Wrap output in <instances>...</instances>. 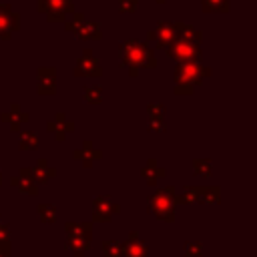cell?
Instances as JSON below:
<instances>
[{
	"instance_id": "obj_1",
	"label": "cell",
	"mask_w": 257,
	"mask_h": 257,
	"mask_svg": "<svg viewBox=\"0 0 257 257\" xmlns=\"http://www.w3.org/2000/svg\"><path fill=\"white\" fill-rule=\"evenodd\" d=\"M120 62L135 76L139 68H151L157 64L153 50L141 40H126L120 44Z\"/></svg>"
},
{
	"instance_id": "obj_2",
	"label": "cell",
	"mask_w": 257,
	"mask_h": 257,
	"mask_svg": "<svg viewBox=\"0 0 257 257\" xmlns=\"http://www.w3.org/2000/svg\"><path fill=\"white\" fill-rule=\"evenodd\" d=\"M209 74V68L197 62H183L175 68V94H191L193 88Z\"/></svg>"
},
{
	"instance_id": "obj_3",
	"label": "cell",
	"mask_w": 257,
	"mask_h": 257,
	"mask_svg": "<svg viewBox=\"0 0 257 257\" xmlns=\"http://www.w3.org/2000/svg\"><path fill=\"white\" fill-rule=\"evenodd\" d=\"M175 203H177L175 191H173V187H167V189H161L159 193H155L149 199V211L157 219H163V221L171 223L173 215H175Z\"/></svg>"
},
{
	"instance_id": "obj_4",
	"label": "cell",
	"mask_w": 257,
	"mask_h": 257,
	"mask_svg": "<svg viewBox=\"0 0 257 257\" xmlns=\"http://www.w3.org/2000/svg\"><path fill=\"white\" fill-rule=\"evenodd\" d=\"M167 50H169V56H171L173 60H177L179 64H183V62H197L199 56H201L199 44L193 42V40L181 38V36H177V38L167 46Z\"/></svg>"
},
{
	"instance_id": "obj_5",
	"label": "cell",
	"mask_w": 257,
	"mask_h": 257,
	"mask_svg": "<svg viewBox=\"0 0 257 257\" xmlns=\"http://www.w3.org/2000/svg\"><path fill=\"white\" fill-rule=\"evenodd\" d=\"M66 239L74 257H82L90 243V225L88 223H68L66 225Z\"/></svg>"
},
{
	"instance_id": "obj_6",
	"label": "cell",
	"mask_w": 257,
	"mask_h": 257,
	"mask_svg": "<svg viewBox=\"0 0 257 257\" xmlns=\"http://www.w3.org/2000/svg\"><path fill=\"white\" fill-rule=\"evenodd\" d=\"M38 10L48 16V20H64L72 12V0H38Z\"/></svg>"
},
{
	"instance_id": "obj_7",
	"label": "cell",
	"mask_w": 257,
	"mask_h": 257,
	"mask_svg": "<svg viewBox=\"0 0 257 257\" xmlns=\"http://www.w3.org/2000/svg\"><path fill=\"white\" fill-rule=\"evenodd\" d=\"M120 207L116 203H112L108 197H96L94 199V205H92V215H94V221H100V223H106L112 219L114 213H118Z\"/></svg>"
},
{
	"instance_id": "obj_8",
	"label": "cell",
	"mask_w": 257,
	"mask_h": 257,
	"mask_svg": "<svg viewBox=\"0 0 257 257\" xmlns=\"http://www.w3.org/2000/svg\"><path fill=\"white\" fill-rule=\"evenodd\" d=\"M76 74L78 76H98L100 74V62L92 50L86 48L82 52V56L76 62Z\"/></svg>"
},
{
	"instance_id": "obj_9",
	"label": "cell",
	"mask_w": 257,
	"mask_h": 257,
	"mask_svg": "<svg viewBox=\"0 0 257 257\" xmlns=\"http://www.w3.org/2000/svg\"><path fill=\"white\" fill-rule=\"evenodd\" d=\"M149 38H155L159 46H169L177 38V24H173V22H159L157 30L149 32Z\"/></svg>"
},
{
	"instance_id": "obj_10",
	"label": "cell",
	"mask_w": 257,
	"mask_h": 257,
	"mask_svg": "<svg viewBox=\"0 0 257 257\" xmlns=\"http://www.w3.org/2000/svg\"><path fill=\"white\" fill-rule=\"evenodd\" d=\"M36 84H38V94H54V86H56V72L54 68H38L36 72Z\"/></svg>"
},
{
	"instance_id": "obj_11",
	"label": "cell",
	"mask_w": 257,
	"mask_h": 257,
	"mask_svg": "<svg viewBox=\"0 0 257 257\" xmlns=\"http://www.w3.org/2000/svg\"><path fill=\"white\" fill-rule=\"evenodd\" d=\"M12 185L20 191V193H24V195H36V179H34V175H32V169H28V167H24V169H20V173H18V177H14L12 179Z\"/></svg>"
},
{
	"instance_id": "obj_12",
	"label": "cell",
	"mask_w": 257,
	"mask_h": 257,
	"mask_svg": "<svg viewBox=\"0 0 257 257\" xmlns=\"http://www.w3.org/2000/svg\"><path fill=\"white\" fill-rule=\"evenodd\" d=\"M14 30H18V14H14L8 4H0V36L6 38Z\"/></svg>"
},
{
	"instance_id": "obj_13",
	"label": "cell",
	"mask_w": 257,
	"mask_h": 257,
	"mask_svg": "<svg viewBox=\"0 0 257 257\" xmlns=\"http://www.w3.org/2000/svg\"><path fill=\"white\" fill-rule=\"evenodd\" d=\"M46 128L58 139V141H62V139H66V133H72L74 131V124L70 122V120H66V116L64 114H56V118L54 120H50V122H46Z\"/></svg>"
},
{
	"instance_id": "obj_14",
	"label": "cell",
	"mask_w": 257,
	"mask_h": 257,
	"mask_svg": "<svg viewBox=\"0 0 257 257\" xmlns=\"http://www.w3.org/2000/svg\"><path fill=\"white\" fill-rule=\"evenodd\" d=\"M120 249H122V255L124 257H147V245L139 241V235L137 233H131L128 241L120 243Z\"/></svg>"
},
{
	"instance_id": "obj_15",
	"label": "cell",
	"mask_w": 257,
	"mask_h": 257,
	"mask_svg": "<svg viewBox=\"0 0 257 257\" xmlns=\"http://www.w3.org/2000/svg\"><path fill=\"white\" fill-rule=\"evenodd\" d=\"M72 34H76L82 40H94V38H100L102 32H100V24L98 22H92V20L82 18V22L78 24V28Z\"/></svg>"
},
{
	"instance_id": "obj_16",
	"label": "cell",
	"mask_w": 257,
	"mask_h": 257,
	"mask_svg": "<svg viewBox=\"0 0 257 257\" xmlns=\"http://www.w3.org/2000/svg\"><path fill=\"white\" fill-rule=\"evenodd\" d=\"M74 159H76V161H80L84 167H90L96 159H100V151H98V149H94L90 141H84V143H82V147L74 153Z\"/></svg>"
},
{
	"instance_id": "obj_17",
	"label": "cell",
	"mask_w": 257,
	"mask_h": 257,
	"mask_svg": "<svg viewBox=\"0 0 257 257\" xmlns=\"http://www.w3.org/2000/svg\"><path fill=\"white\" fill-rule=\"evenodd\" d=\"M161 177H165L163 167H159V163H157L155 159H149L147 165L143 167V179H145L149 185H157V181H159Z\"/></svg>"
},
{
	"instance_id": "obj_18",
	"label": "cell",
	"mask_w": 257,
	"mask_h": 257,
	"mask_svg": "<svg viewBox=\"0 0 257 257\" xmlns=\"http://www.w3.org/2000/svg\"><path fill=\"white\" fill-rule=\"evenodd\" d=\"M2 120L8 122L12 131H16L20 122H26V120H28V112H22V110L18 108V104H12L10 110H6V112L2 114Z\"/></svg>"
},
{
	"instance_id": "obj_19",
	"label": "cell",
	"mask_w": 257,
	"mask_h": 257,
	"mask_svg": "<svg viewBox=\"0 0 257 257\" xmlns=\"http://www.w3.org/2000/svg\"><path fill=\"white\" fill-rule=\"evenodd\" d=\"M32 175H34V179H36L38 183H44V181H48V179L54 177V169H52L44 159H38V161H36V167L32 169Z\"/></svg>"
},
{
	"instance_id": "obj_20",
	"label": "cell",
	"mask_w": 257,
	"mask_h": 257,
	"mask_svg": "<svg viewBox=\"0 0 257 257\" xmlns=\"http://www.w3.org/2000/svg\"><path fill=\"white\" fill-rule=\"evenodd\" d=\"M18 147H20L22 151H32V149H36V147H38V135H36L34 131H24V133H20V137H18Z\"/></svg>"
},
{
	"instance_id": "obj_21",
	"label": "cell",
	"mask_w": 257,
	"mask_h": 257,
	"mask_svg": "<svg viewBox=\"0 0 257 257\" xmlns=\"http://www.w3.org/2000/svg\"><path fill=\"white\" fill-rule=\"evenodd\" d=\"M38 215H40L42 223H54L56 221V207L42 203V205H38Z\"/></svg>"
},
{
	"instance_id": "obj_22",
	"label": "cell",
	"mask_w": 257,
	"mask_h": 257,
	"mask_svg": "<svg viewBox=\"0 0 257 257\" xmlns=\"http://www.w3.org/2000/svg\"><path fill=\"white\" fill-rule=\"evenodd\" d=\"M203 8L207 12H227L229 0H203Z\"/></svg>"
},
{
	"instance_id": "obj_23",
	"label": "cell",
	"mask_w": 257,
	"mask_h": 257,
	"mask_svg": "<svg viewBox=\"0 0 257 257\" xmlns=\"http://www.w3.org/2000/svg\"><path fill=\"white\" fill-rule=\"evenodd\" d=\"M201 201V189L185 187V191L179 195V203H197Z\"/></svg>"
},
{
	"instance_id": "obj_24",
	"label": "cell",
	"mask_w": 257,
	"mask_h": 257,
	"mask_svg": "<svg viewBox=\"0 0 257 257\" xmlns=\"http://www.w3.org/2000/svg\"><path fill=\"white\" fill-rule=\"evenodd\" d=\"M102 251H104V257H122V249H120V243L118 241H104L102 243Z\"/></svg>"
},
{
	"instance_id": "obj_25",
	"label": "cell",
	"mask_w": 257,
	"mask_h": 257,
	"mask_svg": "<svg viewBox=\"0 0 257 257\" xmlns=\"http://www.w3.org/2000/svg\"><path fill=\"white\" fill-rule=\"evenodd\" d=\"M147 112H149V116H151V120H165V106L163 104H159V102H151L149 106H147Z\"/></svg>"
},
{
	"instance_id": "obj_26",
	"label": "cell",
	"mask_w": 257,
	"mask_h": 257,
	"mask_svg": "<svg viewBox=\"0 0 257 257\" xmlns=\"http://www.w3.org/2000/svg\"><path fill=\"white\" fill-rule=\"evenodd\" d=\"M193 167H195V175H199V177H209L211 175V161L209 159H197L193 163Z\"/></svg>"
},
{
	"instance_id": "obj_27",
	"label": "cell",
	"mask_w": 257,
	"mask_h": 257,
	"mask_svg": "<svg viewBox=\"0 0 257 257\" xmlns=\"http://www.w3.org/2000/svg\"><path fill=\"white\" fill-rule=\"evenodd\" d=\"M201 201L203 203H213L217 205L219 203V189L213 187V189H201Z\"/></svg>"
},
{
	"instance_id": "obj_28",
	"label": "cell",
	"mask_w": 257,
	"mask_h": 257,
	"mask_svg": "<svg viewBox=\"0 0 257 257\" xmlns=\"http://www.w3.org/2000/svg\"><path fill=\"white\" fill-rule=\"evenodd\" d=\"M84 98L88 100V102H100L102 100V90H100V86H86V90H84Z\"/></svg>"
},
{
	"instance_id": "obj_29",
	"label": "cell",
	"mask_w": 257,
	"mask_h": 257,
	"mask_svg": "<svg viewBox=\"0 0 257 257\" xmlns=\"http://www.w3.org/2000/svg\"><path fill=\"white\" fill-rule=\"evenodd\" d=\"M185 257H203L201 243L199 241H187L185 243Z\"/></svg>"
},
{
	"instance_id": "obj_30",
	"label": "cell",
	"mask_w": 257,
	"mask_h": 257,
	"mask_svg": "<svg viewBox=\"0 0 257 257\" xmlns=\"http://www.w3.org/2000/svg\"><path fill=\"white\" fill-rule=\"evenodd\" d=\"M8 245H10V229L8 225L0 223V251L8 253Z\"/></svg>"
},
{
	"instance_id": "obj_31",
	"label": "cell",
	"mask_w": 257,
	"mask_h": 257,
	"mask_svg": "<svg viewBox=\"0 0 257 257\" xmlns=\"http://www.w3.org/2000/svg\"><path fill=\"white\" fill-rule=\"evenodd\" d=\"M139 0H118V8L120 12H135Z\"/></svg>"
},
{
	"instance_id": "obj_32",
	"label": "cell",
	"mask_w": 257,
	"mask_h": 257,
	"mask_svg": "<svg viewBox=\"0 0 257 257\" xmlns=\"http://www.w3.org/2000/svg\"><path fill=\"white\" fill-rule=\"evenodd\" d=\"M0 257H8V253H4V251H0Z\"/></svg>"
},
{
	"instance_id": "obj_33",
	"label": "cell",
	"mask_w": 257,
	"mask_h": 257,
	"mask_svg": "<svg viewBox=\"0 0 257 257\" xmlns=\"http://www.w3.org/2000/svg\"><path fill=\"white\" fill-rule=\"evenodd\" d=\"M0 181H2V175H0Z\"/></svg>"
}]
</instances>
